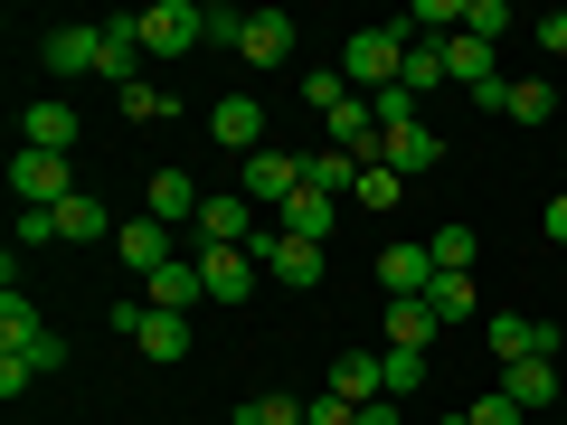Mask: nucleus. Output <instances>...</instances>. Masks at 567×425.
<instances>
[{
	"label": "nucleus",
	"instance_id": "nucleus-40",
	"mask_svg": "<svg viewBox=\"0 0 567 425\" xmlns=\"http://www.w3.org/2000/svg\"><path fill=\"white\" fill-rule=\"evenodd\" d=\"M360 425H398V397H369V406H360Z\"/></svg>",
	"mask_w": 567,
	"mask_h": 425
},
{
	"label": "nucleus",
	"instance_id": "nucleus-34",
	"mask_svg": "<svg viewBox=\"0 0 567 425\" xmlns=\"http://www.w3.org/2000/svg\"><path fill=\"white\" fill-rule=\"evenodd\" d=\"M58 246V208H20V256H48Z\"/></svg>",
	"mask_w": 567,
	"mask_h": 425
},
{
	"label": "nucleus",
	"instance_id": "nucleus-31",
	"mask_svg": "<svg viewBox=\"0 0 567 425\" xmlns=\"http://www.w3.org/2000/svg\"><path fill=\"white\" fill-rule=\"evenodd\" d=\"M425 256H435V274H473V256H483V246H473V227H445Z\"/></svg>",
	"mask_w": 567,
	"mask_h": 425
},
{
	"label": "nucleus",
	"instance_id": "nucleus-10",
	"mask_svg": "<svg viewBox=\"0 0 567 425\" xmlns=\"http://www.w3.org/2000/svg\"><path fill=\"white\" fill-rule=\"evenodd\" d=\"M199 274H208V303H246L256 293V246H199Z\"/></svg>",
	"mask_w": 567,
	"mask_h": 425
},
{
	"label": "nucleus",
	"instance_id": "nucleus-18",
	"mask_svg": "<svg viewBox=\"0 0 567 425\" xmlns=\"http://www.w3.org/2000/svg\"><path fill=\"white\" fill-rule=\"evenodd\" d=\"M142 303H152V312H189V303H208V274H199V256L162 265V274L142 283Z\"/></svg>",
	"mask_w": 567,
	"mask_h": 425
},
{
	"label": "nucleus",
	"instance_id": "nucleus-36",
	"mask_svg": "<svg viewBox=\"0 0 567 425\" xmlns=\"http://www.w3.org/2000/svg\"><path fill=\"white\" fill-rule=\"evenodd\" d=\"M246 416H256V425H312V406L303 397H256Z\"/></svg>",
	"mask_w": 567,
	"mask_h": 425
},
{
	"label": "nucleus",
	"instance_id": "nucleus-7",
	"mask_svg": "<svg viewBox=\"0 0 567 425\" xmlns=\"http://www.w3.org/2000/svg\"><path fill=\"white\" fill-rule=\"evenodd\" d=\"M322 256H331V246H303V237H284V227H256V265H265L275 283H293V293L322 283Z\"/></svg>",
	"mask_w": 567,
	"mask_h": 425
},
{
	"label": "nucleus",
	"instance_id": "nucleus-42",
	"mask_svg": "<svg viewBox=\"0 0 567 425\" xmlns=\"http://www.w3.org/2000/svg\"><path fill=\"white\" fill-rule=\"evenodd\" d=\"M237 425H256V416H237Z\"/></svg>",
	"mask_w": 567,
	"mask_h": 425
},
{
	"label": "nucleus",
	"instance_id": "nucleus-21",
	"mask_svg": "<svg viewBox=\"0 0 567 425\" xmlns=\"http://www.w3.org/2000/svg\"><path fill=\"white\" fill-rule=\"evenodd\" d=\"M76 142V104H29L20 114V152H66Z\"/></svg>",
	"mask_w": 567,
	"mask_h": 425
},
{
	"label": "nucleus",
	"instance_id": "nucleus-14",
	"mask_svg": "<svg viewBox=\"0 0 567 425\" xmlns=\"http://www.w3.org/2000/svg\"><path fill=\"white\" fill-rule=\"evenodd\" d=\"M39 66H48V76H95V66H104V29H48Z\"/></svg>",
	"mask_w": 567,
	"mask_h": 425
},
{
	"label": "nucleus",
	"instance_id": "nucleus-19",
	"mask_svg": "<svg viewBox=\"0 0 567 425\" xmlns=\"http://www.w3.org/2000/svg\"><path fill=\"white\" fill-rule=\"evenodd\" d=\"M502 397L520 406V416H539V406H558V360H511V369H502Z\"/></svg>",
	"mask_w": 567,
	"mask_h": 425
},
{
	"label": "nucleus",
	"instance_id": "nucleus-25",
	"mask_svg": "<svg viewBox=\"0 0 567 425\" xmlns=\"http://www.w3.org/2000/svg\"><path fill=\"white\" fill-rule=\"evenodd\" d=\"M435 331H445V322H435V303H425V293H416V303H388V350H425Z\"/></svg>",
	"mask_w": 567,
	"mask_h": 425
},
{
	"label": "nucleus",
	"instance_id": "nucleus-12",
	"mask_svg": "<svg viewBox=\"0 0 567 425\" xmlns=\"http://www.w3.org/2000/svg\"><path fill=\"white\" fill-rule=\"evenodd\" d=\"M208 189H189V170H152V189H142V218H162V227H199Z\"/></svg>",
	"mask_w": 567,
	"mask_h": 425
},
{
	"label": "nucleus",
	"instance_id": "nucleus-4",
	"mask_svg": "<svg viewBox=\"0 0 567 425\" xmlns=\"http://www.w3.org/2000/svg\"><path fill=\"white\" fill-rule=\"evenodd\" d=\"M133 29H142L152 58H189V48L208 39V10L199 0H152V10H133Z\"/></svg>",
	"mask_w": 567,
	"mask_h": 425
},
{
	"label": "nucleus",
	"instance_id": "nucleus-29",
	"mask_svg": "<svg viewBox=\"0 0 567 425\" xmlns=\"http://www.w3.org/2000/svg\"><path fill=\"white\" fill-rule=\"evenodd\" d=\"M502 114H511V123H548V114H558L548 76H529V85H502Z\"/></svg>",
	"mask_w": 567,
	"mask_h": 425
},
{
	"label": "nucleus",
	"instance_id": "nucleus-8",
	"mask_svg": "<svg viewBox=\"0 0 567 425\" xmlns=\"http://www.w3.org/2000/svg\"><path fill=\"white\" fill-rule=\"evenodd\" d=\"M483 341H492V360H558V331H548V322H529V312H492V322H483Z\"/></svg>",
	"mask_w": 567,
	"mask_h": 425
},
{
	"label": "nucleus",
	"instance_id": "nucleus-41",
	"mask_svg": "<svg viewBox=\"0 0 567 425\" xmlns=\"http://www.w3.org/2000/svg\"><path fill=\"white\" fill-rule=\"evenodd\" d=\"M548 237L567 246V189H558V199H548Z\"/></svg>",
	"mask_w": 567,
	"mask_h": 425
},
{
	"label": "nucleus",
	"instance_id": "nucleus-16",
	"mask_svg": "<svg viewBox=\"0 0 567 425\" xmlns=\"http://www.w3.org/2000/svg\"><path fill=\"white\" fill-rule=\"evenodd\" d=\"M208 133H218L227 152H246V162H256V152H265V104H256V95H227V104H208Z\"/></svg>",
	"mask_w": 567,
	"mask_h": 425
},
{
	"label": "nucleus",
	"instance_id": "nucleus-33",
	"mask_svg": "<svg viewBox=\"0 0 567 425\" xmlns=\"http://www.w3.org/2000/svg\"><path fill=\"white\" fill-rule=\"evenodd\" d=\"M398 189H406L398 170H388V162H369V170H360V189H350V199H360V208H398Z\"/></svg>",
	"mask_w": 567,
	"mask_h": 425
},
{
	"label": "nucleus",
	"instance_id": "nucleus-2",
	"mask_svg": "<svg viewBox=\"0 0 567 425\" xmlns=\"http://www.w3.org/2000/svg\"><path fill=\"white\" fill-rule=\"evenodd\" d=\"M341 76L360 85V95H388V85L406 76V29H350V48H341Z\"/></svg>",
	"mask_w": 567,
	"mask_h": 425
},
{
	"label": "nucleus",
	"instance_id": "nucleus-13",
	"mask_svg": "<svg viewBox=\"0 0 567 425\" xmlns=\"http://www.w3.org/2000/svg\"><path fill=\"white\" fill-rule=\"evenodd\" d=\"M114 256L133 265L142 283L162 274V265H181V256H171V227H162V218H123V227H114Z\"/></svg>",
	"mask_w": 567,
	"mask_h": 425
},
{
	"label": "nucleus",
	"instance_id": "nucleus-6",
	"mask_svg": "<svg viewBox=\"0 0 567 425\" xmlns=\"http://www.w3.org/2000/svg\"><path fill=\"white\" fill-rule=\"evenodd\" d=\"M379 162L398 170V180H416V170H435V162H445V133H435L425 114H406V123H379Z\"/></svg>",
	"mask_w": 567,
	"mask_h": 425
},
{
	"label": "nucleus",
	"instance_id": "nucleus-20",
	"mask_svg": "<svg viewBox=\"0 0 567 425\" xmlns=\"http://www.w3.org/2000/svg\"><path fill=\"white\" fill-rule=\"evenodd\" d=\"M275 227H284V237H303V246H331V189H312V180H303L293 199H284V218H275Z\"/></svg>",
	"mask_w": 567,
	"mask_h": 425
},
{
	"label": "nucleus",
	"instance_id": "nucleus-9",
	"mask_svg": "<svg viewBox=\"0 0 567 425\" xmlns=\"http://www.w3.org/2000/svg\"><path fill=\"white\" fill-rule=\"evenodd\" d=\"M256 199L246 189H208V208H199V246H256Z\"/></svg>",
	"mask_w": 567,
	"mask_h": 425
},
{
	"label": "nucleus",
	"instance_id": "nucleus-11",
	"mask_svg": "<svg viewBox=\"0 0 567 425\" xmlns=\"http://www.w3.org/2000/svg\"><path fill=\"white\" fill-rule=\"evenodd\" d=\"M379 293H388V303L435 293V256H425V246H379Z\"/></svg>",
	"mask_w": 567,
	"mask_h": 425
},
{
	"label": "nucleus",
	"instance_id": "nucleus-28",
	"mask_svg": "<svg viewBox=\"0 0 567 425\" xmlns=\"http://www.w3.org/2000/svg\"><path fill=\"white\" fill-rule=\"evenodd\" d=\"M379 387L388 397H416L425 387V350H379Z\"/></svg>",
	"mask_w": 567,
	"mask_h": 425
},
{
	"label": "nucleus",
	"instance_id": "nucleus-26",
	"mask_svg": "<svg viewBox=\"0 0 567 425\" xmlns=\"http://www.w3.org/2000/svg\"><path fill=\"white\" fill-rule=\"evenodd\" d=\"M360 170H369V162H350V152H303V180L331 189V199H341V189H360Z\"/></svg>",
	"mask_w": 567,
	"mask_h": 425
},
{
	"label": "nucleus",
	"instance_id": "nucleus-5",
	"mask_svg": "<svg viewBox=\"0 0 567 425\" xmlns=\"http://www.w3.org/2000/svg\"><path fill=\"white\" fill-rule=\"evenodd\" d=\"M10 189H20V208H66L76 170H66V152H10Z\"/></svg>",
	"mask_w": 567,
	"mask_h": 425
},
{
	"label": "nucleus",
	"instance_id": "nucleus-27",
	"mask_svg": "<svg viewBox=\"0 0 567 425\" xmlns=\"http://www.w3.org/2000/svg\"><path fill=\"white\" fill-rule=\"evenodd\" d=\"M350 95H360V85H350V76H341V66H312V76H303V104H312V114H322V123H331V114H341V104H350Z\"/></svg>",
	"mask_w": 567,
	"mask_h": 425
},
{
	"label": "nucleus",
	"instance_id": "nucleus-24",
	"mask_svg": "<svg viewBox=\"0 0 567 425\" xmlns=\"http://www.w3.org/2000/svg\"><path fill=\"white\" fill-rule=\"evenodd\" d=\"M398 85H406L416 104L435 95V85H454V66H445V39H406V76H398Z\"/></svg>",
	"mask_w": 567,
	"mask_h": 425
},
{
	"label": "nucleus",
	"instance_id": "nucleus-38",
	"mask_svg": "<svg viewBox=\"0 0 567 425\" xmlns=\"http://www.w3.org/2000/svg\"><path fill=\"white\" fill-rule=\"evenodd\" d=\"M29 379H39V369H29V360H10V350H0V397L20 406V397H29Z\"/></svg>",
	"mask_w": 567,
	"mask_h": 425
},
{
	"label": "nucleus",
	"instance_id": "nucleus-22",
	"mask_svg": "<svg viewBox=\"0 0 567 425\" xmlns=\"http://www.w3.org/2000/svg\"><path fill=\"white\" fill-rule=\"evenodd\" d=\"M104 237H114V218H104V199H95V189H76V199L58 208V246H104Z\"/></svg>",
	"mask_w": 567,
	"mask_h": 425
},
{
	"label": "nucleus",
	"instance_id": "nucleus-30",
	"mask_svg": "<svg viewBox=\"0 0 567 425\" xmlns=\"http://www.w3.org/2000/svg\"><path fill=\"white\" fill-rule=\"evenodd\" d=\"M425 303H435V322H473V274H435V293H425Z\"/></svg>",
	"mask_w": 567,
	"mask_h": 425
},
{
	"label": "nucleus",
	"instance_id": "nucleus-17",
	"mask_svg": "<svg viewBox=\"0 0 567 425\" xmlns=\"http://www.w3.org/2000/svg\"><path fill=\"white\" fill-rule=\"evenodd\" d=\"M142 58H152V48H142L133 10H123V20H104V66H95V76L114 85V95H123V85H142Z\"/></svg>",
	"mask_w": 567,
	"mask_h": 425
},
{
	"label": "nucleus",
	"instance_id": "nucleus-3",
	"mask_svg": "<svg viewBox=\"0 0 567 425\" xmlns=\"http://www.w3.org/2000/svg\"><path fill=\"white\" fill-rule=\"evenodd\" d=\"M114 331H133V350H142V360H162V369H181V360H189V312L114 303Z\"/></svg>",
	"mask_w": 567,
	"mask_h": 425
},
{
	"label": "nucleus",
	"instance_id": "nucleus-32",
	"mask_svg": "<svg viewBox=\"0 0 567 425\" xmlns=\"http://www.w3.org/2000/svg\"><path fill=\"white\" fill-rule=\"evenodd\" d=\"M502 29H511V0H464V39H502Z\"/></svg>",
	"mask_w": 567,
	"mask_h": 425
},
{
	"label": "nucleus",
	"instance_id": "nucleus-1",
	"mask_svg": "<svg viewBox=\"0 0 567 425\" xmlns=\"http://www.w3.org/2000/svg\"><path fill=\"white\" fill-rule=\"evenodd\" d=\"M208 39L237 48L246 66H284L293 58V20H284V10H208Z\"/></svg>",
	"mask_w": 567,
	"mask_h": 425
},
{
	"label": "nucleus",
	"instance_id": "nucleus-39",
	"mask_svg": "<svg viewBox=\"0 0 567 425\" xmlns=\"http://www.w3.org/2000/svg\"><path fill=\"white\" fill-rule=\"evenodd\" d=\"M529 39H539V48H548V58H567V10H548V20H539V29H529Z\"/></svg>",
	"mask_w": 567,
	"mask_h": 425
},
{
	"label": "nucleus",
	"instance_id": "nucleus-23",
	"mask_svg": "<svg viewBox=\"0 0 567 425\" xmlns=\"http://www.w3.org/2000/svg\"><path fill=\"white\" fill-rule=\"evenodd\" d=\"M331 397H350V406L388 397V387H379V350H341V360H331Z\"/></svg>",
	"mask_w": 567,
	"mask_h": 425
},
{
	"label": "nucleus",
	"instance_id": "nucleus-37",
	"mask_svg": "<svg viewBox=\"0 0 567 425\" xmlns=\"http://www.w3.org/2000/svg\"><path fill=\"white\" fill-rule=\"evenodd\" d=\"M464 425H529V416L502 397V387H492V397H473V416H464Z\"/></svg>",
	"mask_w": 567,
	"mask_h": 425
},
{
	"label": "nucleus",
	"instance_id": "nucleus-15",
	"mask_svg": "<svg viewBox=\"0 0 567 425\" xmlns=\"http://www.w3.org/2000/svg\"><path fill=\"white\" fill-rule=\"evenodd\" d=\"M293 189H303V162H293V152H256V162H246V199H256V208H275V218H284Z\"/></svg>",
	"mask_w": 567,
	"mask_h": 425
},
{
	"label": "nucleus",
	"instance_id": "nucleus-35",
	"mask_svg": "<svg viewBox=\"0 0 567 425\" xmlns=\"http://www.w3.org/2000/svg\"><path fill=\"white\" fill-rule=\"evenodd\" d=\"M123 114H133V123H162V114H171V95L142 76V85H123Z\"/></svg>",
	"mask_w": 567,
	"mask_h": 425
}]
</instances>
